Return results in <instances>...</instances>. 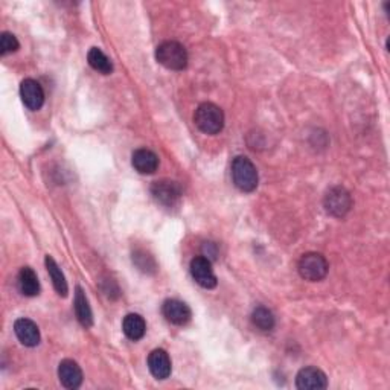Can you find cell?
<instances>
[{
	"label": "cell",
	"mask_w": 390,
	"mask_h": 390,
	"mask_svg": "<svg viewBox=\"0 0 390 390\" xmlns=\"http://www.w3.org/2000/svg\"><path fill=\"white\" fill-rule=\"evenodd\" d=\"M131 163L134 169L140 174H154L159 168V158L158 154L147 148L136 150L131 155Z\"/></svg>",
	"instance_id": "5bb4252c"
},
{
	"label": "cell",
	"mask_w": 390,
	"mask_h": 390,
	"mask_svg": "<svg viewBox=\"0 0 390 390\" xmlns=\"http://www.w3.org/2000/svg\"><path fill=\"white\" fill-rule=\"evenodd\" d=\"M151 195L165 208H174L182 198L180 184L173 180H159L151 184Z\"/></svg>",
	"instance_id": "8992f818"
},
{
	"label": "cell",
	"mask_w": 390,
	"mask_h": 390,
	"mask_svg": "<svg viewBox=\"0 0 390 390\" xmlns=\"http://www.w3.org/2000/svg\"><path fill=\"white\" fill-rule=\"evenodd\" d=\"M19 288L22 294L28 296V297H34V296H39L40 293V282L37 274L32 270L31 267H23L22 270L19 272Z\"/></svg>",
	"instance_id": "e0dca14e"
},
{
	"label": "cell",
	"mask_w": 390,
	"mask_h": 390,
	"mask_svg": "<svg viewBox=\"0 0 390 390\" xmlns=\"http://www.w3.org/2000/svg\"><path fill=\"white\" fill-rule=\"evenodd\" d=\"M148 369H150L154 378L166 380L173 371L171 358H169L166 351L154 349L150 356H148Z\"/></svg>",
	"instance_id": "4fadbf2b"
},
{
	"label": "cell",
	"mask_w": 390,
	"mask_h": 390,
	"mask_svg": "<svg viewBox=\"0 0 390 390\" xmlns=\"http://www.w3.org/2000/svg\"><path fill=\"white\" fill-rule=\"evenodd\" d=\"M58 378L66 389L75 390L83 384V371L74 360H63L58 366Z\"/></svg>",
	"instance_id": "7c38bea8"
},
{
	"label": "cell",
	"mask_w": 390,
	"mask_h": 390,
	"mask_svg": "<svg viewBox=\"0 0 390 390\" xmlns=\"http://www.w3.org/2000/svg\"><path fill=\"white\" fill-rule=\"evenodd\" d=\"M323 206L332 217L342 218L352 208V197L343 186H334L325 194Z\"/></svg>",
	"instance_id": "5b68a950"
},
{
	"label": "cell",
	"mask_w": 390,
	"mask_h": 390,
	"mask_svg": "<svg viewBox=\"0 0 390 390\" xmlns=\"http://www.w3.org/2000/svg\"><path fill=\"white\" fill-rule=\"evenodd\" d=\"M232 179L235 186L243 193H253L258 188V171L252 160L246 155H238L232 162Z\"/></svg>",
	"instance_id": "7a4b0ae2"
},
{
	"label": "cell",
	"mask_w": 390,
	"mask_h": 390,
	"mask_svg": "<svg viewBox=\"0 0 390 390\" xmlns=\"http://www.w3.org/2000/svg\"><path fill=\"white\" fill-rule=\"evenodd\" d=\"M155 60L169 70H183L188 66V52L179 41H163L155 49Z\"/></svg>",
	"instance_id": "3957f363"
},
{
	"label": "cell",
	"mask_w": 390,
	"mask_h": 390,
	"mask_svg": "<svg viewBox=\"0 0 390 390\" xmlns=\"http://www.w3.org/2000/svg\"><path fill=\"white\" fill-rule=\"evenodd\" d=\"M20 96H22V101L30 110H40L45 104V91L43 87L40 86V83H37L32 78H26L20 84Z\"/></svg>",
	"instance_id": "ba28073f"
},
{
	"label": "cell",
	"mask_w": 390,
	"mask_h": 390,
	"mask_svg": "<svg viewBox=\"0 0 390 390\" xmlns=\"http://www.w3.org/2000/svg\"><path fill=\"white\" fill-rule=\"evenodd\" d=\"M297 270H299V274L305 281L317 282V281H322L326 278V274H328V270H329V266L323 254L310 252V253H305L303 257L299 259Z\"/></svg>",
	"instance_id": "277c9868"
},
{
	"label": "cell",
	"mask_w": 390,
	"mask_h": 390,
	"mask_svg": "<svg viewBox=\"0 0 390 390\" xmlns=\"http://www.w3.org/2000/svg\"><path fill=\"white\" fill-rule=\"evenodd\" d=\"M191 274H193V278L198 285L203 288L212 290L215 288L218 283L214 268H212L210 259L204 257H195L193 261H191Z\"/></svg>",
	"instance_id": "52a82bcc"
},
{
	"label": "cell",
	"mask_w": 390,
	"mask_h": 390,
	"mask_svg": "<svg viewBox=\"0 0 390 390\" xmlns=\"http://www.w3.org/2000/svg\"><path fill=\"white\" fill-rule=\"evenodd\" d=\"M74 307L78 322H80L84 328H91V325H94V314H91V308L86 297V293H84V290L81 287H76L75 290Z\"/></svg>",
	"instance_id": "9a60e30c"
},
{
	"label": "cell",
	"mask_w": 390,
	"mask_h": 390,
	"mask_svg": "<svg viewBox=\"0 0 390 390\" xmlns=\"http://www.w3.org/2000/svg\"><path fill=\"white\" fill-rule=\"evenodd\" d=\"M122 331L127 337L133 340V342H138V340L144 338L147 332V323L144 321V317L133 313L127 314L122 322Z\"/></svg>",
	"instance_id": "2e32d148"
},
{
	"label": "cell",
	"mask_w": 390,
	"mask_h": 390,
	"mask_svg": "<svg viewBox=\"0 0 390 390\" xmlns=\"http://www.w3.org/2000/svg\"><path fill=\"white\" fill-rule=\"evenodd\" d=\"M87 61L91 66V69H95L96 72L102 75H110L113 72V65L107 55H105L99 47H91L87 54Z\"/></svg>",
	"instance_id": "d6986e66"
},
{
	"label": "cell",
	"mask_w": 390,
	"mask_h": 390,
	"mask_svg": "<svg viewBox=\"0 0 390 390\" xmlns=\"http://www.w3.org/2000/svg\"><path fill=\"white\" fill-rule=\"evenodd\" d=\"M252 322L258 329L268 332L274 328V316L268 308L266 307H257L252 313Z\"/></svg>",
	"instance_id": "ffe728a7"
},
{
	"label": "cell",
	"mask_w": 390,
	"mask_h": 390,
	"mask_svg": "<svg viewBox=\"0 0 390 390\" xmlns=\"http://www.w3.org/2000/svg\"><path fill=\"white\" fill-rule=\"evenodd\" d=\"M45 264H46V268H47V273L52 279L55 292L58 293L60 296L66 297L67 293H69V287H67V281L65 278V273L61 272V268L58 267V264H56L52 257H46Z\"/></svg>",
	"instance_id": "ac0fdd59"
},
{
	"label": "cell",
	"mask_w": 390,
	"mask_h": 390,
	"mask_svg": "<svg viewBox=\"0 0 390 390\" xmlns=\"http://www.w3.org/2000/svg\"><path fill=\"white\" fill-rule=\"evenodd\" d=\"M197 129L204 134H218L224 127V113L218 105L212 102H203L197 107L194 115Z\"/></svg>",
	"instance_id": "6da1fadb"
},
{
	"label": "cell",
	"mask_w": 390,
	"mask_h": 390,
	"mask_svg": "<svg viewBox=\"0 0 390 390\" xmlns=\"http://www.w3.org/2000/svg\"><path fill=\"white\" fill-rule=\"evenodd\" d=\"M162 313L169 323L179 326L186 325L191 321V317H193V313H191V308L188 305L177 299H168L163 302Z\"/></svg>",
	"instance_id": "30bf717a"
},
{
	"label": "cell",
	"mask_w": 390,
	"mask_h": 390,
	"mask_svg": "<svg viewBox=\"0 0 390 390\" xmlns=\"http://www.w3.org/2000/svg\"><path fill=\"white\" fill-rule=\"evenodd\" d=\"M296 387L302 390H322L328 387V378L317 367H303L296 377Z\"/></svg>",
	"instance_id": "9c48e42d"
},
{
	"label": "cell",
	"mask_w": 390,
	"mask_h": 390,
	"mask_svg": "<svg viewBox=\"0 0 390 390\" xmlns=\"http://www.w3.org/2000/svg\"><path fill=\"white\" fill-rule=\"evenodd\" d=\"M20 47V43L17 37L11 32H3L2 39H0V54L6 55L11 52H16L17 49Z\"/></svg>",
	"instance_id": "44dd1931"
},
{
	"label": "cell",
	"mask_w": 390,
	"mask_h": 390,
	"mask_svg": "<svg viewBox=\"0 0 390 390\" xmlns=\"http://www.w3.org/2000/svg\"><path fill=\"white\" fill-rule=\"evenodd\" d=\"M14 332H16L20 343L28 347H34L40 343V329L37 323L32 322L31 318H17L14 323Z\"/></svg>",
	"instance_id": "8fae6325"
}]
</instances>
